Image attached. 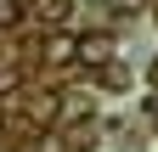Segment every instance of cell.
<instances>
[{"instance_id": "6", "label": "cell", "mask_w": 158, "mask_h": 152, "mask_svg": "<svg viewBox=\"0 0 158 152\" xmlns=\"http://www.w3.org/2000/svg\"><path fill=\"white\" fill-rule=\"evenodd\" d=\"M11 79H17V73H11V68H0V90H11Z\"/></svg>"}, {"instance_id": "3", "label": "cell", "mask_w": 158, "mask_h": 152, "mask_svg": "<svg viewBox=\"0 0 158 152\" xmlns=\"http://www.w3.org/2000/svg\"><path fill=\"white\" fill-rule=\"evenodd\" d=\"M96 79H102V90H124L130 85V68H118L113 56H107V62H96Z\"/></svg>"}, {"instance_id": "4", "label": "cell", "mask_w": 158, "mask_h": 152, "mask_svg": "<svg viewBox=\"0 0 158 152\" xmlns=\"http://www.w3.org/2000/svg\"><path fill=\"white\" fill-rule=\"evenodd\" d=\"M11 23H23V0H0V28H11Z\"/></svg>"}, {"instance_id": "5", "label": "cell", "mask_w": 158, "mask_h": 152, "mask_svg": "<svg viewBox=\"0 0 158 152\" xmlns=\"http://www.w3.org/2000/svg\"><path fill=\"white\" fill-rule=\"evenodd\" d=\"M141 6H147V0H107V11H113V17H124V11H141Z\"/></svg>"}, {"instance_id": "8", "label": "cell", "mask_w": 158, "mask_h": 152, "mask_svg": "<svg viewBox=\"0 0 158 152\" xmlns=\"http://www.w3.org/2000/svg\"><path fill=\"white\" fill-rule=\"evenodd\" d=\"M152 113H158V107H152Z\"/></svg>"}, {"instance_id": "7", "label": "cell", "mask_w": 158, "mask_h": 152, "mask_svg": "<svg viewBox=\"0 0 158 152\" xmlns=\"http://www.w3.org/2000/svg\"><path fill=\"white\" fill-rule=\"evenodd\" d=\"M152 85H158V62H152Z\"/></svg>"}, {"instance_id": "1", "label": "cell", "mask_w": 158, "mask_h": 152, "mask_svg": "<svg viewBox=\"0 0 158 152\" xmlns=\"http://www.w3.org/2000/svg\"><path fill=\"white\" fill-rule=\"evenodd\" d=\"M73 51H79V34H45V62L51 68H68Z\"/></svg>"}, {"instance_id": "2", "label": "cell", "mask_w": 158, "mask_h": 152, "mask_svg": "<svg viewBox=\"0 0 158 152\" xmlns=\"http://www.w3.org/2000/svg\"><path fill=\"white\" fill-rule=\"evenodd\" d=\"M107 56H113V40H107V34H102V40H79V51H73V62H107Z\"/></svg>"}]
</instances>
